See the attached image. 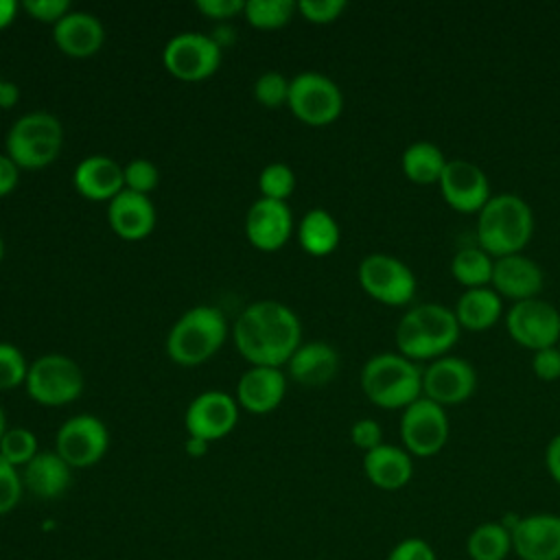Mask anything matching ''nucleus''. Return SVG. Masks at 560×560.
<instances>
[{"label": "nucleus", "instance_id": "1", "mask_svg": "<svg viewBox=\"0 0 560 560\" xmlns=\"http://www.w3.org/2000/svg\"><path fill=\"white\" fill-rule=\"evenodd\" d=\"M234 343L252 365L280 368L302 346L298 315L276 300H258L241 311L234 324Z\"/></svg>", "mask_w": 560, "mask_h": 560}, {"label": "nucleus", "instance_id": "2", "mask_svg": "<svg viewBox=\"0 0 560 560\" xmlns=\"http://www.w3.org/2000/svg\"><path fill=\"white\" fill-rule=\"evenodd\" d=\"M534 234V212L516 192H497L477 212V241L492 258L521 254Z\"/></svg>", "mask_w": 560, "mask_h": 560}, {"label": "nucleus", "instance_id": "3", "mask_svg": "<svg viewBox=\"0 0 560 560\" xmlns=\"http://www.w3.org/2000/svg\"><path fill=\"white\" fill-rule=\"evenodd\" d=\"M459 330L462 326L453 308L424 302L400 317L396 326V346L400 354L411 361L440 359L457 343Z\"/></svg>", "mask_w": 560, "mask_h": 560}, {"label": "nucleus", "instance_id": "4", "mask_svg": "<svg viewBox=\"0 0 560 560\" xmlns=\"http://www.w3.org/2000/svg\"><path fill=\"white\" fill-rule=\"evenodd\" d=\"M363 394L383 409H405L422 396V370L400 352H381L361 370Z\"/></svg>", "mask_w": 560, "mask_h": 560}, {"label": "nucleus", "instance_id": "5", "mask_svg": "<svg viewBox=\"0 0 560 560\" xmlns=\"http://www.w3.org/2000/svg\"><path fill=\"white\" fill-rule=\"evenodd\" d=\"M228 324L217 306L188 308L166 335V354L184 368L208 361L225 341Z\"/></svg>", "mask_w": 560, "mask_h": 560}, {"label": "nucleus", "instance_id": "6", "mask_svg": "<svg viewBox=\"0 0 560 560\" xmlns=\"http://www.w3.org/2000/svg\"><path fill=\"white\" fill-rule=\"evenodd\" d=\"M63 147V127L55 114L28 112L20 116L7 131V155L28 171L52 164Z\"/></svg>", "mask_w": 560, "mask_h": 560}, {"label": "nucleus", "instance_id": "7", "mask_svg": "<svg viewBox=\"0 0 560 560\" xmlns=\"http://www.w3.org/2000/svg\"><path fill=\"white\" fill-rule=\"evenodd\" d=\"M26 392L44 407L68 405L83 392V372L66 354H44L28 365Z\"/></svg>", "mask_w": 560, "mask_h": 560}, {"label": "nucleus", "instance_id": "8", "mask_svg": "<svg viewBox=\"0 0 560 560\" xmlns=\"http://www.w3.org/2000/svg\"><path fill=\"white\" fill-rule=\"evenodd\" d=\"M287 105L304 125L324 127L339 118L343 109V94L330 77L308 70L291 79Z\"/></svg>", "mask_w": 560, "mask_h": 560}, {"label": "nucleus", "instance_id": "9", "mask_svg": "<svg viewBox=\"0 0 560 560\" xmlns=\"http://www.w3.org/2000/svg\"><path fill=\"white\" fill-rule=\"evenodd\" d=\"M361 289L381 304L402 306L416 295V276L407 262L389 254H368L357 269Z\"/></svg>", "mask_w": 560, "mask_h": 560}, {"label": "nucleus", "instance_id": "10", "mask_svg": "<svg viewBox=\"0 0 560 560\" xmlns=\"http://www.w3.org/2000/svg\"><path fill=\"white\" fill-rule=\"evenodd\" d=\"M162 63L182 81H203L212 77L221 63V44L195 31L177 33L166 42Z\"/></svg>", "mask_w": 560, "mask_h": 560}, {"label": "nucleus", "instance_id": "11", "mask_svg": "<svg viewBox=\"0 0 560 560\" xmlns=\"http://www.w3.org/2000/svg\"><path fill=\"white\" fill-rule=\"evenodd\" d=\"M402 448L416 457L438 455L448 440V416L442 405L420 396L400 416Z\"/></svg>", "mask_w": 560, "mask_h": 560}, {"label": "nucleus", "instance_id": "12", "mask_svg": "<svg viewBox=\"0 0 560 560\" xmlns=\"http://www.w3.org/2000/svg\"><path fill=\"white\" fill-rule=\"evenodd\" d=\"M505 326L518 346L534 352L560 341V311L542 298L514 302L505 315Z\"/></svg>", "mask_w": 560, "mask_h": 560}, {"label": "nucleus", "instance_id": "13", "mask_svg": "<svg viewBox=\"0 0 560 560\" xmlns=\"http://www.w3.org/2000/svg\"><path fill=\"white\" fill-rule=\"evenodd\" d=\"M109 446V431L101 418L79 413L68 418L55 435V451L70 468H88L103 459Z\"/></svg>", "mask_w": 560, "mask_h": 560}, {"label": "nucleus", "instance_id": "14", "mask_svg": "<svg viewBox=\"0 0 560 560\" xmlns=\"http://www.w3.org/2000/svg\"><path fill=\"white\" fill-rule=\"evenodd\" d=\"M501 523L512 532V553L518 560H560V514H505Z\"/></svg>", "mask_w": 560, "mask_h": 560}, {"label": "nucleus", "instance_id": "15", "mask_svg": "<svg viewBox=\"0 0 560 560\" xmlns=\"http://www.w3.org/2000/svg\"><path fill=\"white\" fill-rule=\"evenodd\" d=\"M475 387L477 372L472 363L462 357L444 354L422 370V396L442 407L468 400Z\"/></svg>", "mask_w": 560, "mask_h": 560}, {"label": "nucleus", "instance_id": "16", "mask_svg": "<svg viewBox=\"0 0 560 560\" xmlns=\"http://www.w3.org/2000/svg\"><path fill=\"white\" fill-rule=\"evenodd\" d=\"M238 422V402L234 396L210 389L195 396L186 409L184 424L190 438L214 442L225 438Z\"/></svg>", "mask_w": 560, "mask_h": 560}, {"label": "nucleus", "instance_id": "17", "mask_svg": "<svg viewBox=\"0 0 560 560\" xmlns=\"http://www.w3.org/2000/svg\"><path fill=\"white\" fill-rule=\"evenodd\" d=\"M438 184L444 201L464 214L479 212L492 197L488 175L475 162L462 158L446 162Z\"/></svg>", "mask_w": 560, "mask_h": 560}, {"label": "nucleus", "instance_id": "18", "mask_svg": "<svg viewBox=\"0 0 560 560\" xmlns=\"http://www.w3.org/2000/svg\"><path fill=\"white\" fill-rule=\"evenodd\" d=\"M293 232V217L287 201L256 199L245 217L247 241L260 252H276L287 245Z\"/></svg>", "mask_w": 560, "mask_h": 560}, {"label": "nucleus", "instance_id": "19", "mask_svg": "<svg viewBox=\"0 0 560 560\" xmlns=\"http://www.w3.org/2000/svg\"><path fill=\"white\" fill-rule=\"evenodd\" d=\"M492 289L501 298H510L512 302L538 298L545 284L542 269L536 260L525 254H510L494 258L492 269Z\"/></svg>", "mask_w": 560, "mask_h": 560}, {"label": "nucleus", "instance_id": "20", "mask_svg": "<svg viewBox=\"0 0 560 560\" xmlns=\"http://www.w3.org/2000/svg\"><path fill=\"white\" fill-rule=\"evenodd\" d=\"M52 39L63 55L88 59L101 50L105 28L94 13L70 11L52 26Z\"/></svg>", "mask_w": 560, "mask_h": 560}, {"label": "nucleus", "instance_id": "21", "mask_svg": "<svg viewBox=\"0 0 560 560\" xmlns=\"http://www.w3.org/2000/svg\"><path fill=\"white\" fill-rule=\"evenodd\" d=\"M287 392V376L280 368L252 365L236 385V402L249 413L273 411Z\"/></svg>", "mask_w": 560, "mask_h": 560}, {"label": "nucleus", "instance_id": "22", "mask_svg": "<svg viewBox=\"0 0 560 560\" xmlns=\"http://www.w3.org/2000/svg\"><path fill=\"white\" fill-rule=\"evenodd\" d=\"M107 221L114 234L125 241H140L155 228V206L149 195L133 190L118 192L107 206Z\"/></svg>", "mask_w": 560, "mask_h": 560}, {"label": "nucleus", "instance_id": "23", "mask_svg": "<svg viewBox=\"0 0 560 560\" xmlns=\"http://www.w3.org/2000/svg\"><path fill=\"white\" fill-rule=\"evenodd\" d=\"M72 186L90 201H112L125 190L122 166L107 155H88L74 166Z\"/></svg>", "mask_w": 560, "mask_h": 560}, {"label": "nucleus", "instance_id": "24", "mask_svg": "<svg viewBox=\"0 0 560 560\" xmlns=\"http://www.w3.org/2000/svg\"><path fill=\"white\" fill-rule=\"evenodd\" d=\"M363 472L372 486L394 492L411 481L413 462L402 446L383 442L363 455Z\"/></svg>", "mask_w": 560, "mask_h": 560}, {"label": "nucleus", "instance_id": "25", "mask_svg": "<svg viewBox=\"0 0 560 560\" xmlns=\"http://www.w3.org/2000/svg\"><path fill=\"white\" fill-rule=\"evenodd\" d=\"M289 376L304 387H322L330 383L339 370V354L326 341L302 343L289 359Z\"/></svg>", "mask_w": 560, "mask_h": 560}, {"label": "nucleus", "instance_id": "26", "mask_svg": "<svg viewBox=\"0 0 560 560\" xmlns=\"http://www.w3.org/2000/svg\"><path fill=\"white\" fill-rule=\"evenodd\" d=\"M24 488L37 499L61 497L72 481V468L57 455V451H39L20 472Z\"/></svg>", "mask_w": 560, "mask_h": 560}, {"label": "nucleus", "instance_id": "27", "mask_svg": "<svg viewBox=\"0 0 560 560\" xmlns=\"http://www.w3.org/2000/svg\"><path fill=\"white\" fill-rule=\"evenodd\" d=\"M501 315L503 298L492 287L466 289L455 304V317L459 326L475 332L494 326Z\"/></svg>", "mask_w": 560, "mask_h": 560}, {"label": "nucleus", "instance_id": "28", "mask_svg": "<svg viewBox=\"0 0 560 560\" xmlns=\"http://www.w3.org/2000/svg\"><path fill=\"white\" fill-rule=\"evenodd\" d=\"M341 238L339 223L324 208L308 210L298 225L300 247L311 256H328L337 249Z\"/></svg>", "mask_w": 560, "mask_h": 560}, {"label": "nucleus", "instance_id": "29", "mask_svg": "<svg viewBox=\"0 0 560 560\" xmlns=\"http://www.w3.org/2000/svg\"><path fill=\"white\" fill-rule=\"evenodd\" d=\"M446 158L442 153V149L429 140H416L411 142L400 158L402 164V173L407 175V179L416 182V184H435L440 182L444 166H446Z\"/></svg>", "mask_w": 560, "mask_h": 560}, {"label": "nucleus", "instance_id": "30", "mask_svg": "<svg viewBox=\"0 0 560 560\" xmlns=\"http://www.w3.org/2000/svg\"><path fill=\"white\" fill-rule=\"evenodd\" d=\"M512 553V532L501 521H483L466 536L470 560H505Z\"/></svg>", "mask_w": 560, "mask_h": 560}, {"label": "nucleus", "instance_id": "31", "mask_svg": "<svg viewBox=\"0 0 560 560\" xmlns=\"http://www.w3.org/2000/svg\"><path fill=\"white\" fill-rule=\"evenodd\" d=\"M492 269H494V258L479 245H466L457 249L451 260V273L466 289L490 287Z\"/></svg>", "mask_w": 560, "mask_h": 560}, {"label": "nucleus", "instance_id": "32", "mask_svg": "<svg viewBox=\"0 0 560 560\" xmlns=\"http://www.w3.org/2000/svg\"><path fill=\"white\" fill-rule=\"evenodd\" d=\"M295 2L291 0H247L243 7V15L247 24L260 31H273L284 26L293 15Z\"/></svg>", "mask_w": 560, "mask_h": 560}, {"label": "nucleus", "instance_id": "33", "mask_svg": "<svg viewBox=\"0 0 560 560\" xmlns=\"http://www.w3.org/2000/svg\"><path fill=\"white\" fill-rule=\"evenodd\" d=\"M39 453L37 448V438L31 429L24 427H11L4 431L0 440V455L15 468H24L35 455Z\"/></svg>", "mask_w": 560, "mask_h": 560}, {"label": "nucleus", "instance_id": "34", "mask_svg": "<svg viewBox=\"0 0 560 560\" xmlns=\"http://www.w3.org/2000/svg\"><path fill=\"white\" fill-rule=\"evenodd\" d=\"M295 188V175L293 168L284 162H271L267 164L258 175V190L265 199L287 201Z\"/></svg>", "mask_w": 560, "mask_h": 560}, {"label": "nucleus", "instance_id": "35", "mask_svg": "<svg viewBox=\"0 0 560 560\" xmlns=\"http://www.w3.org/2000/svg\"><path fill=\"white\" fill-rule=\"evenodd\" d=\"M289 83L291 81L282 72H276V70L262 72L254 81V98L269 109L282 107L287 105V98H289Z\"/></svg>", "mask_w": 560, "mask_h": 560}, {"label": "nucleus", "instance_id": "36", "mask_svg": "<svg viewBox=\"0 0 560 560\" xmlns=\"http://www.w3.org/2000/svg\"><path fill=\"white\" fill-rule=\"evenodd\" d=\"M28 363L22 350L13 343L0 341V389H15L26 383Z\"/></svg>", "mask_w": 560, "mask_h": 560}, {"label": "nucleus", "instance_id": "37", "mask_svg": "<svg viewBox=\"0 0 560 560\" xmlns=\"http://www.w3.org/2000/svg\"><path fill=\"white\" fill-rule=\"evenodd\" d=\"M122 179H125L127 190L149 195L158 186L160 173L153 162H149L144 158H136L122 166Z\"/></svg>", "mask_w": 560, "mask_h": 560}, {"label": "nucleus", "instance_id": "38", "mask_svg": "<svg viewBox=\"0 0 560 560\" xmlns=\"http://www.w3.org/2000/svg\"><path fill=\"white\" fill-rule=\"evenodd\" d=\"M22 475L0 455V516L11 512L22 499Z\"/></svg>", "mask_w": 560, "mask_h": 560}, {"label": "nucleus", "instance_id": "39", "mask_svg": "<svg viewBox=\"0 0 560 560\" xmlns=\"http://www.w3.org/2000/svg\"><path fill=\"white\" fill-rule=\"evenodd\" d=\"M295 9L313 24H330L346 11V0H300Z\"/></svg>", "mask_w": 560, "mask_h": 560}, {"label": "nucleus", "instance_id": "40", "mask_svg": "<svg viewBox=\"0 0 560 560\" xmlns=\"http://www.w3.org/2000/svg\"><path fill=\"white\" fill-rule=\"evenodd\" d=\"M385 560H438L433 545L420 536H407L398 540Z\"/></svg>", "mask_w": 560, "mask_h": 560}, {"label": "nucleus", "instance_id": "41", "mask_svg": "<svg viewBox=\"0 0 560 560\" xmlns=\"http://www.w3.org/2000/svg\"><path fill=\"white\" fill-rule=\"evenodd\" d=\"M22 9L37 22L44 24H57L66 13H70V2L68 0H26Z\"/></svg>", "mask_w": 560, "mask_h": 560}, {"label": "nucleus", "instance_id": "42", "mask_svg": "<svg viewBox=\"0 0 560 560\" xmlns=\"http://www.w3.org/2000/svg\"><path fill=\"white\" fill-rule=\"evenodd\" d=\"M350 440L357 448H361L363 453L376 448L383 444V429L376 420L372 418H359L352 427H350Z\"/></svg>", "mask_w": 560, "mask_h": 560}, {"label": "nucleus", "instance_id": "43", "mask_svg": "<svg viewBox=\"0 0 560 560\" xmlns=\"http://www.w3.org/2000/svg\"><path fill=\"white\" fill-rule=\"evenodd\" d=\"M532 370L540 381H556L560 378V348H542L536 350L532 357Z\"/></svg>", "mask_w": 560, "mask_h": 560}, {"label": "nucleus", "instance_id": "44", "mask_svg": "<svg viewBox=\"0 0 560 560\" xmlns=\"http://www.w3.org/2000/svg\"><path fill=\"white\" fill-rule=\"evenodd\" d=\"M197 11H201L210 20H228L236 13H243L245 2L241 0H197Z\"/></svg>", "mask_w": 560, "mask_h": 560}, {"label": "nucleus", "instance_id": "45", "mask_svg": "<svg viewBox=\"0 0 560 560\" xmlns=\"http://www.w3.org/2000/svg\"><path fill=\"white\" fill-rule=\"evenodd\" d=\"M18 179H20V166L7 153H0V199L15 190Z\"/></svg>", "mask_w": 560, "mask_h": 560}, {"label": "nucleus", "instance_id": "46", "mask_svg": "<svg viewBox=\"0 0 560 560\" xmlns=\"http://www.w3.org/2000/svg\"><path fill=\"white\" fill-rule=\"evenodd\" d=\"M545 466L549 477L560 486V433L553 435L545 448Z\"/></svg>", "mask_w": 560, "mask_h": 560}, {"label": "nucleus", "instance_id": "47", "mask_svg": "<svg viewBox=\"0 0 560 560\" xmlns=\"http://www.w3.org/2000/svg\"><path fill=\"white\" fill-rule=\"evenodd\" d=\"M20 101V88L13 81H2L0 85V109H9Z\"/></svg>", "mask_w": 560, "mask_h": 560}, {"label": "nucleus", "instance_id": "48", "mask_svg": "<svg viewBox=\"0 0 560 560\" xmlns=\"http://www.w3.org/2000/svg\"><path fill=\"white\" fill-rule=\"evenodd\" d=\"M18 2L15 0H0V28L9 26L18 15Z\"/></svg>", "mask_w": 560, "mask_h": 560}, {"label": "nucleus", "instance_id": "49", "mask_svg": "<svg viewBox=\"0 0 560 560\" xmlns=\"http://www.w3.org/2000/svg\"><path fill=\"white\" fill-rule=\"evenodd\" d=\"M208 446H210V442H206V440H199V438H186V442H184V451L190 455V457H203L206 453H208Z\"/></svg>", "mask_w": 560, "mask_h": 560}, {"label": "nucleus", "instance_id": "50", "mask_svg": "<svg viewBox=\"0 0 560 560\" xmlns=\"http://www.w3.org/2000/svg\"><path fill=\"white\" fill-rule=\"evenodd\" d=\"M4 431H7V416H4V411H2V407H0V440H2Z\"/></svg>", "mask_w": 560, "mask_h": 560}, {"label": "nucleus", "instance_id": "51", "mask_svg": "<svg viewBox=\"0 0 560 560\" xmlns=\"http://www.w3.org/2000/svg\"><path fill=\"white\" fill-rule=\"evenodd\" d=\"M2 256H4V243H2V234H0V260H2Z\"/></svg>", "mask_w": 560, "mask_h": 560}, {"label": "nucleus", "instance_id": "52", "mask_svg": "<svg viewBox=\"0 0 560 560\" xmlns=\"http://www.w3.org/2000/svg\"><path fill=\"white\" fill-rule=\"evenodd\" d=\"M2 81H4V79H2V74H0V85H2Z\"/></svg>", "mask_w": 560, "mask_h": 560}, {"label": "nucleus", "instance_id": "53", "mask_svg": "<svg viewBox=\"0 0 560 560\" xmlns=\"http://www.w3.org/2000/svg\"><path fill=\"white\" fill-rule=\"evenodd\" d=\"M558 348H560V341H558Z\"/></svg>", "mask_w": 560, "mask_h": 560}]
</instances>
